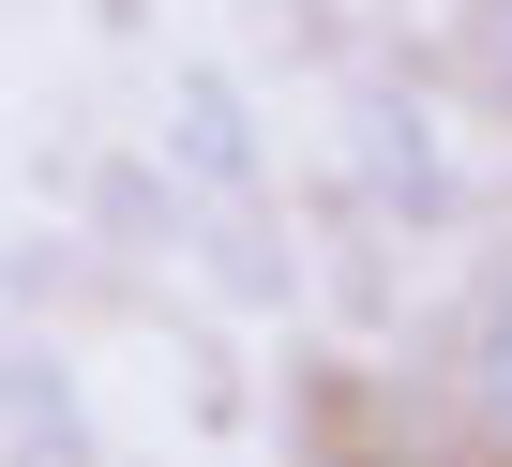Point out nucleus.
Listing matches in <instances>:
<instances>
[{
    "instance_id": "obj_1",
    "label": "nucleus",
    "mask_w": 512,
    "mask_h": 467,
    "mask_svg": "<svg viewBox=\"0 0 512 467\" xmlns=\"http://www.w3.org/2000/svg\"><path fill=\"white\" fill-rule=\"evenodd\" d=\"M347 181H362L392 226H452V211H467V181H452L422 91H347Z\"/></svg>"
},
{
    "instance_id": "obj_2",
    "label": "nucleus",
    "mask_w": 512,
    "mask_h": 467,
    "mask_svg": "<svg viewBox=\"0 0 512 467\" xmlns=\"http://www.w3.org/2000/svg\"><path fill=\"white\" fill-rule=\"evenodd\" d=\"M166 166L196 181V196H256V121H241V91L226 76H166Z\"/></svg>"
},
{
    "instance_id": "obj_3",
    "label": "nucleus",
    "mask_w": 512,
    "mask_h": 467,
    "mask_svg": "<svg viewBox=\"0 0 512 467\" xmlns=\"http://www.w3.org/2000/svg\"><path fill=\"white\" fill-rule=\"evenodd\" d=\"M452 377H467V422H482V452L512 467V257L482 272V302H467V347H452Z\"/></svg>"
},
{
    "instance_id": "obj_4",
    "label": "nucleus",
    "mask_w": 512,
    "mask_h": 467,
    "mask_svg": "<svg viewBox=\"0 0 512 467\" xmlns=\"http://www.w3.org/2000/svg\"><path fill=\"white\" fill-rule=\"evenodd\" d=\"M452 76L512 121V0H467V16H452Z\"/></svg>"
}]
</instances>
